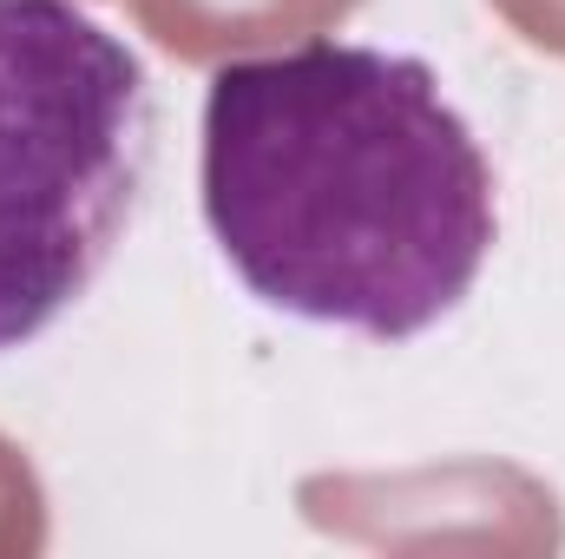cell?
I'll list each match as a JSON object with an SVG mask.
<instances>
[{
  "label": "cell",
  "mask_w": 565,
  "mask_h": 559,
  "mask_svg": "<svg viewBox=\"0 0 565 559\" xmlns=\"http://www.w3.org/2000/svg\"><path fill=\"white\" fill-rule=\"evenodd\" d=\"M204 224L270 309L408 342L493 251V165L408 53L309 40L204 93Z\"/></svg>",
  "instance_id": "1"
},
{
  "label": "cell",
  "mask_w": 565,
  "mask_h": 559,
  "mask_svg": "<svg viewBox=\"0 0 565 559\" xmlns=\"http://www.w3.org/2000/svg\"><path fill=\"white\" fill-rule=\"evenodd\" d=\"M145 73L73 0H0V356L106 271L145 178Z\"/></svg>",
  "instance_id": "2"
},
{
  "label": "cell",
  "mask_w": 565,
  "mask_h": 559,
  "mask_svg": "<svg viewBox=\"0 0 565 559\" xmlns=\"http://www.w3.org/2000/svg\"><path fill=\"white\" fill-rule=\"evenodd\" d=\"M139 27L178 60H237L250 46L309 40L355 13V0H132Z\"/></svg>",
  "instance_id": "3"
},
{
  "label": "cell",
  "mask_w": 565,
  "mask_h": 559,
  "mask_svg": "<svg viewBox=\"0 0 565 559\" xmlns=\"http://www.w3.org/2000/svg\"><path fill=\"white\" fill-rule=\"evenodd\" d=\"M520 40L546 46V53H565V0H493Z\"/></svg>",
  "instance_id": "4"
}]
</instances>
